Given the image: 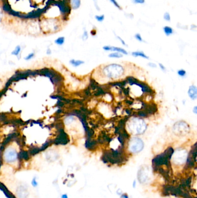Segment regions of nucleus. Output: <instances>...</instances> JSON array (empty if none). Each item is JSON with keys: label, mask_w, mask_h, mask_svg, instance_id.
<instances>
[{"label": "nucleus", "mask_w": 197, "mask_h": 198, "mask_svg": "<svg viewBox=\"0 0 197 198\" xmlns=\"http://www.w3.org/2000/svg\"><path fill=\"white\" fill-rule=\"evenodd\" d=\"M126 128L129 134L138 136L144 134L148 128V125L144 119L140 117L129 118L126 122Z\"/></svg>", "instance_id": "f257e3e1"}, {"label": "nucleus", "mask_w": 197, "mask_h": 198, "mask_svg": "<svg viewBox=\"0 0 197 198\" xmlns=\"http://www.w3.org/2000/svg\"><path fill=\"white\" fill-rule=\"evenodd\" d=\"M124 69L121 64L112 63L106 65L102 70V74L108 79L115 80L124 74Z\"/></svg>", "instance_id": "f03ea898"}, {"label": "nucleus", "mask_w": 197, "mask_h": 198, "mask_svg": "<svg viewBox=\"0 0 197 198\" xmlns=\"http://www.w3.org/2000/svg\"><path fill=\"white\" fill-rule=\"evenodd\" d=\"M175 151L172 147H168L165 151L156 156L153 159V167H158L165 165L168 169L170 167V160Z\"/></svg>", "instance_id": "7ed1b4c3"}, {"label": "nucleus", "mask_w": 197, "mask_h": 198, "mask_svg": "<svg viewBox=\"0 0 197 198\" xmlns=\"http://www.w3.org/2000/svg\"><path fill=\"white\" fill-rule=\"evenodd\" d=\"M128 150L132 154H138L141 152L144 147L143 140L138 136L130 137L128 141Z\"/></svg>", "instance_id": "20e7f679"}, {"label": "nucleus", "mask_w": 197, "mask_h": 198, "mask_svg": "<svg viewBox=\"0 0 197 198\" xmlns=\"http://www.w3.org/2000/svg\"><path fill=\"white\" fill-rule=\"evenodd\" d=\"M172 130L176 136H183L190 132V128L189 125L186 122L184 121H179L173 125Z\"/></svg>", "instance_id": "39448f33"}, {"label": "nucleus", "mask_w": 197, "mask_h": 198, "mask_svg": "<svg viewBox=\"0 0 197 198\" xmlns=\"http://www.w3.org/2000/svg\"><path fill=\"white\" fill-rule=\"evenodd\" d=\"M18 152L13 147H7L4 150L3 157L4 159L7 163H13L16 162L18 159Z\"/></svg>", "instance_id": "423d86ee"}, {"label": "nucleus", "mask_w": 197, "mask_h": 198, "mask_svg": "<svg viewBox=\"0 0 197 198\" xmlns=\"http://www.w3.org/2000/svg\"><path fill=\"white\" fill-rule=\"evenodd\" d=\"M188 153L184 149L177 150L173 154V161L176 165H182L187 160Z\"/></svg>", "instance_id": "0eeeda50"}, {"label": "nucleus", "mask_w": 197, "mask_h": 198, "mask_svg": "<svg viewBox=\"0 0 197 198\" xmlns=\"http://www.w3.org/2000/svg\"><path fill=\"white\" fill-rule=\"evenodd\" d=\"M47 28L46 32H56L57 29L59 28V25L58 23L56 22V20L52 19H45L44 21H42V23L41 24V28L42 29H44L45 28Z\"/></svg>", "instance_id": "6e6552de"}, {"label": "nucleus", "mask_w": 197, "mask_h": 198, "mask_svg": "<svg viewBox=\"0 0 197 198\" xmlns=\"http://www.w3.org/2000/svg\"><path fill=\"white\" fill-rule=\"evenodd\" d=\"M103 50L105 51H111V52H116L120 54H122L123 55H127L128 54V52L125 49L118 47H115V46H111V45H105L102 47Z\"/></svg>", "instance_id": "1a4fd4ad"}, {"label": "nucleus", "mask_w": 197, "mask_h": 198, "mask_svg": "<svg viewBox=\"0 0 197 198\" xmlns=\"http://www.w3.org/2000/svg\"><path fill=\"white\" fill-rule=\"evenodd\" d=\"M188 96L192 100H195L197 99V87L194 85H192L188 87L187 91Z\"/></svg>", "instance_id": "9d476101"}, {"label": "nucleus", "mask_w": 197, "mask_h": 198, "mask_svg": "<svg viewBox=\"0 0 197 198\" xmlns=\"http://www.w3.org/2000/svg\"><path fill=\"white\" fill-rule=\"evenodd\" d=\"M23 48L20 45H17L15 47L11 52V55L12 56L16 57L18 60L21 59V54H22Z\"/></svg>", "instance_id": "9b49d317"}, {"label": "nucleus", "mask_w": 197, "mask_h": 198, "mask_svg": "<svg viewBox=\"0 0 197 198\" xmlns=\"http://www.w3.org/2000/svg\"><path fill=\"white\" fill-rule=\"evenodd\" d=\"M149 174L148 173V171H146L144 169H142V170L139 171L138 178L140 182H145L149 180Z\"/></svg>", "instance_id": "f8f14e48"}, {"label": "nucleus", "mask_w": 197, "mask_h": 198, "mask_svg": "<svg viewBox=\"0 0 197 198\" xmlns=\"http://www.w3.org/2000/svg\"><path fill=\"white\" fill-rule=\"evenodd\" d=\"M17 194L19 198H27L28 196L29 193L26 188L21 186L17 189Z\"/></svg>", "instance_id": "ddd939ff"}, {"label": "nucleus", "mask_w": 197, "mask_h": 198, "mask_svg": "<svg viewBox=\"0 0 197 198\" xmlns=\"http://www.w3.org/2000/svg\"><path fill=\"white\" fill-rule=\"evenodd\" d=\"M85 63V61L79 59H71L69 60V64L74 68H78Z\"/></svg>", "instance_id": "4468645a"}, {"label": "nucleus", "mask_w": 197, "mask_h": 198, "mask_svg": "<svg viewBox=\"0 0 197 198\" xmlns=\"http://www.w3.org/2000/svg\"><path fill=\"white\" fill-rule=\"evenodd\" d=\"M131 55L134 58H139H139L146 59V60H149L150 59L149 56H148L144 52L141 51V50L133 51V52H131Z\"/></svg>", "instance_id": "2eb2a0df"}, {"label": "nucleus", "mask_w": 197, "mask_h": 198, "mask_svg": "<svg viewBox=\"0 0 197 198\" xmlns=\"http://www.w3.org/2000/svg\"><path fill=\"white\" fill-rule=\"evenodd\" d=\"M69 4L71 9H78L81 6V0H69Z\"/></svg>", "instance_id": "dca6fc26"}, {"label": "nucleus", "mask_w": 197, "mask_h": 198, "mask_svg": "<svg viewBox=\"0 0 197 198\" xmlns=\"http://www.w3.org/2000/svg\"><path fill=\"white\" fill-rule=\"evenodd\" d=\"M162 29L166 37H170L174 33V30L173 29V28L169 26H165L164 27H163Z\"/></svg>", "instance_id": "f3484780"}, {"label": "nucleus", "mask_w": 197, "mask_h": 198, "mask_svg": "<svg viewBox=\"0 0 197 198\" xmlns=\"http://www.w3.org/2000/svg\"><path fill=\"white\" fill-rule=\"evenodd\" d=\"M36 57V54L35 52H30L29 54H27L26 56H25L24 58H23V59L25 62H30L33 59H35V58Z\"/></svg>", "instance_id": "a211bd4d"}, {"label": "nucleus", "mask_w": 197, "mask_h": 198, "mask_svg": "<svg viewBox=\"0 0 197 198\" xmlns=\"http://www.w3.org/2000/svg\"><path fill=\"white\" fill-rule=\"evenodd\" d=\"M65 42V38L64 37H63V36L57 38L54 41V43L56 45L60 46V47L63 46L64 45Z\"/></svg>", "instance_id": "6ab92c4d"}, {"label": "nucleus", "mask_w": 197, "mask_h": 198, "mask_svg": "<svg viewBox=\"0 0 197 198\" xmlns=\"http://www.w3.org/2000/svg\"><path fill=\"white\" fill-rule=\"evenodd\" d=\"M108 57L111 59H120L123 57V54L116 52H112L108 54Z\"/></svg>", "instance_id": "aec40b11"}, {"label": "nucleus", "mask_w": 197, "mask_h": 198, "mask_svg": "<svg viewBox=\"0 0 197 198\" xmlns=\"http://www.w3.org/2000/svg\"><path fill=\"white\" fill-rule=\"evenodd\" d=\"M177 74L180 77L184 78L187 75V71L184 69H179L177 71Z\"/></svg>", "instance_id": "412c9836"}, {"label": "nucleus", "mask_w": 197, "mask_h": 198, "mask_svg": "<svg viewBox=\"0 0 197 198\" xmlns=\"http://www.w3.org/2000/svg\"><path fill=\"white\" fill-rule=\"evenodd\" d=\"M95 19L98 22L101 23L105 20V15H97L95 16Z\"/></svg>", "instance_id": "4be33fe9"}, {"label": "nucleus", "mask_w": 197, "mask_h": 198, "mask_svg": "<svg viewBox=\"0 0 197 198\" xmlns=\"http://www.w3.org/2000/svg\"><path fill=\"white\" fill-rule=\"evenodd\" d=\"M134 38L140 43H144V41L143 38L142 37V35H140V34H139V33L135 34V35H134Z\"/></svg>", "instance_id": "5701e85b"}, {"label": "nucleus", "mask_w": 197, "mask_h": 198, "mask_svg": "<svg viewBox=\"0 0 197 198\" xmlns=\"http://www.w3.org/2000/svg\"><path fill=\"white\" fill-rule=\"evenodd\" d=\"M89 38V33L87 32V30L85 29L84 31H83V34L82 35V39L83 41H86Z\"/></svg>", "instance_id": "b1692460"}, {"label": "nucleus", "mask_w": 197, "mask_h": 198, "mask_svg": "<svg viewBox=\"0 0 197 198\" xmlns=\"http://www.w3.org/2000/svg\"><path fill=\"white\" fill-rule=\"evenodd\" d=\"M109 1H110V2L112 3V4L115 6L116 8H117V9H119L120 10H122V6H120V4L117 2L116 0H109Z\"/></svg>", "instance_id": "393cba45"}, {"label": "nucleus", "mask_w": 197, "mask_h": 198, "mask_svg": "<svg viewBox=\"0 0 197 198\" xmlns=\"http://www.w3.org/2000/svg\"><path fill=\"white\" fill-rule=\"evenodd\" d=\"M163 17L165 21H171V16H170V13L169 12H165L164 14Z\"/></svg>", "instance_id": "a878e982"}, {"label": "nucleus", "mask_w": 197, "mask_h": 198, "mask_svg": "<svg viewBox=\"0 0 197 198\" xmlns=\"http://www.w3.org/2000/svg\"><path fill=\"white\" fill-rule=\"evenodd\" d=\"M134 4H144L145 3V0H131Z\"/></svg>", "instance_id": "bb28decb"}, {"label": "nucleus", "mask_w": 197, "mask_h": 198, "mask_svg": "<svg viewBox=\"0 0 197 198\" xmlns=\"http://www.w3.org/2000/svg\"><path fill=\"white\" fill-rule=\"evenodd\" d=\"M116 38H117V39L118 40H119L120 41V42L122 44V45L123 46H125V47H127V43H126L124 41V40L122 39V38L120 37V36H118V35H116Z\"/></svg>", "instance_id": "cd10ccee"}, {"label": "nucleus", "mask_w": 197, "mask_h": 198, "mask_svg": "<svg viewBox=\"0 0 197 198\" xmlns=\"http://www.w3.org/2000/svg\"><path fill=\"white\" fill-rule=\"evenodd\" d=\"M31 184L32 186L34 187H37L38 182L37 180V177H34L32 179V181H31Z\"/></svg>", "instance_id": "c85d7f7f"}, {"label": "nucleus", "mask_w": 197, "mask_h": 198, "mask_svg": "<svg viewBox=\"0 0 197 198\" xmlns=\"http://www.w3.org/2000/svg\"><path fill=\"white\" fill-rule=\"evenodd\" d=\"M159 66L160 69L162 70L163 72H166V67L162 63H159Z\"/></svg>", "instance_id": "c756f323"}, {"label": "nucleus", "mask_w": 197, "mask_h": 198, "mask_svg": "<svg viewBox=\"0 0 197 198\" xmlns=\"http://www.w3.org/2000/svg\"><path fill=\"white\" fill-rule=\"evenodd\" d=\"M148 65L152 69H155L157 67V65L153 62H149L148 63Z\"/></svg>", "instance_id": "7c9ffc66"}, {"label": "nucleus", "mask_w": 197, "mask_h": 198, "mask_svg": "<svg viewBox=\"0 0 197 198\" xmlns=\"http://www.w3.org/2000/svg\"><path fill=\"white\" fill-rule=\"evenodd\" d=\"M46 54L49 55H49H51L52 54V49L50 48H48L46 49Z\"/></svg>", "instance_id": "2f4dec72"}, {"label": "nucleus", "mask_w": 197, "mask_h": 198, "mask_svg": "<svg viewBox=\"0 0 197 198\" xmlns=\"http://www.w3.org/2000/svg\"><path fill=\"white\" fill-rule=\"evenodd\" d=\"M192 113H194L195 115H197V106H195L192 108Z\"/></svg>", "instance_id": "473e14b6"}, {"label": "nucleus", "mask_w": 197, "mask_h": 198, "mask_svg": "<svg viewBox=\"0 0 197 198\" xmlns=\"http://www.w3.org/2000/svg\"><path fill=\"white\" fill-rule=\"evenodd\" d=\"M91 35H93V36H94V35H96V30H94V29H93V30H92L91 31Z\"/></svg>", "instance_id": "72a5a7b5"}, {"label": "nucleus", "mask_w": 197, "mask_h": 198, "mask_svg": "<svg viewBox=\"0 0 197 198\" xmlns=\"http://www.w3.org/2000/svg\"><path fill=\"white\" fill-rule=\"evenodd\" d=\"M2 13L1 11L0 10V23L2 21Z\"/></svg>", "instance_id": "f704fd0d"}, {"label": "nucleus", "mask_w": 197, "mask_h": 198, "mask_svg": "<svg viewBox=\"0 0 197 198\" xmlns=\"http://www.w3.org/2000/svg\"><path fill=\"white\" fill-rule=\"evenodd\" d=\"M61 198H68V197L67 194H64V195H63L61 196Z\"/></svg>", "instance_id": "c9c22d12"}, {"label": "nucleus", "mask_w": 197, "mask_h": 198, "mask_svg": "<svg viewBox=\"0 0 197 198\" xmlns=\"http://www.w3.org/2000/svg\"><path fill=\"white\" fill-rule=\"evenodd\" d=\"M121 198H128V196L127 195L124 194V195H122V196H121Z\"/></svg>", "instance_id": "e433bc0d"}, {"label": "nucleus", "mask_w": 197, "mask_h": 198, "mask_svg": "<svg viewBox=\"0 0 197 198\" xmlns=\"http://www.w3.org/2000/svg\"><path fill=\"white\" fill-rule=\"evenodd\" d=\"M135 181L133 182V187H135Z\"/></svg>", "instance_id": "4c0bfd02"}, {"label": "nucleus", "mask_w": 197, "mask_h": 198, "mask_svg": "<svg viewBox=\"0 0 197 198\" xmlns=\"http://www.w3.org/2000/svg\"><path fill=\"white\" fill-rule=\"evenodd\" d=\"M93 1H94V2H97V0H93Z\"/></svg>", "instance_id": "58836bf2"}]
</instances>
